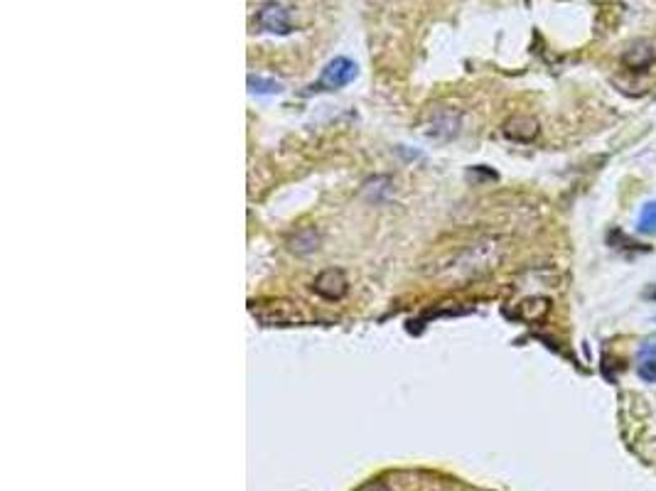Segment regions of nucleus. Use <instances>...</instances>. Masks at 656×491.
<instances>
[{"instance_id":"obj_3","label":"nucleus","mask_w":656,"mask_h":491,"mask_svg":"<svg viewBox=\"0 0 656 491\" xmlns=\"http://www.w3.org/2000/svg\"><path fill=\"white\" fill-rule=\"evenodd\" d=\"M313 290L320 297H327V300H339L347 293V278L339 268H327L318 275Z\"/></svg>"},{"instance_id":"obj_5","label":"nucleus","mask_w":656,"mask_h":491,"mask_svg":"<svg viewBox=\"0 0 656 491\" xmlns=\"http://www.w3.org/2000/svg\"><path fill=\"white\" fill-rule=\"evenodd\" d=\"M504 135L511 140H519V143H529L538 135V120L529 118V116H514L504 123Z\"/></svg>"},{"instance_id":"obj_11","label":"nucleus","mask_w":656,"mask_h":491,"mask_svg":"<svg viewBox=\"0 0 656 491\" xmlns=\"http://www.w3.org/2000/svg\"><path fill=\"white\" fill-rule=\"evenodd\" d=\"M249 86H251V91H256V93H278L283 88L278 81L260 79V77H249Z\"/></svg>"},{"instance_id":"obj_10","label":"nucleus","mask_w":656,"mask_h":491,"mask_svg":"<svg viewBox=\"0 0 656 491\" xmlns=\"http://www.w3.org/2000/svg\"><path fill=\"white\" fill-rule=\"evenodd\" d=\"M637 231L639 233H656V202H646L641 207L639 221H637Z\"/></svg>"},{"instance_id":"obj_1","label":"nucleus","mask_w":656,"mask_h":491,"mask_svg":"<svg viewBox=\"0 0 656 491\" xmlns=\"http://www.w3.org/2000/svg\"><path fill=\"white\" fill-rule=\"evenodd\" d=\"M501 260V246L497 241H479L455 258L453 273L462 275V278H474L479 273H487Z\"/></svg>"},{"instance_id":"obj_2","label":"nucleus","mask_w":656,"mask_h":491,"mask_svg":"<svg viewBox=\"0 0 656 491\" xmlns=\"http://www.w3.org/2000/svg\"><path fill=\"white\" fill-rule=\"evenodd\" d=\"M357 77V64L349 62L347 57H337L332 59V62L325 67L322 77H320V88H327V91H332V88H342L347 86L352 79Z\"/></svg>"},{"instance_id":"obj_4","label":"nucleus","mask_w":656,"mask_h":491,"mask_svg":"<svg viewBox=\"0 0 656 491\" xmlns=\"http://www.w3.org/2000/svg\"><path fill=\"white\" fill-rule=\"evenodd\" d=\"M258 25L268 32H278V35H288L290 32V20H288V10L281 3H266L258 10Z\"/></svg>"},{"instance_id":"obj_8","label":"nucleus","mask_w":656,"mask_h":491,"mask_svg":"<svg viewBox=\"0 0 656 491\" xmlns=\"http://www.w3.org/2000/svg\"><path fill=\"white\" fill-rule=\"evenodd\" d=\"M318 246H320V236L315 228H300L290 241V249L295 251V254H313Z\"/></svg>"},{"instance_id":"obj_9","label":"nucleus","mask_w":656,"mask_h":491,"mask_svg":"<svg viewBox=\"0 0 656 491\" xmlns=\"http://www.w3.org/2000/svg\"><path fill=\"white\" fill-rule=\"evenodd\" d=\"M546 312H548V300H546V297H533V300L521 302V307H519V317H524V320H529V322L541 320Z\"/></svg>"},{"instance_id":"obj_6","label":"nucleus","mask_w":656,"mask_h":491,"mask_svg":"<svg viewBox=\"0 0 656 491\" xmlns=\"http://www.w3.org/2000/svg\"><path fill=\"white\" fill-rule=\"evenodd\" d=\"M460 130V114H453V111H440V114L432 118L430 130L428 133L437 140H450L455 138Z\"/></svg>"},{"instance_id":"obj_12","label":"nucleus","mask_w":656,"mask_h":491,"mask_svg":"<svg viewBox=\"0 0 656 491\" xmlns=\"http://www.w3.org/2000/svg\"><path fill=\"white\" fill-rule=\"evenodd\" d=\"M639 376L644 378L646 383H654L656 381V357L651 354V357H644L641 359V364H639Z\"/></svg>"},{"instance_id":"obj_7","label":"nucleus","mask_w":656,"mask_h":491,"mask_svg":"<svg viewBox=\"0 0 656 491\" xmlns=\"http://www.w3.org/2000/svg\"><path fill=\"white\" fill-rule=\"evenodd\" d=\"M622 62L627 64L630 69H646L651 62H654V47L649 42H634L630 49H625L622 54Z\"/></svg>"}]
</instances>
